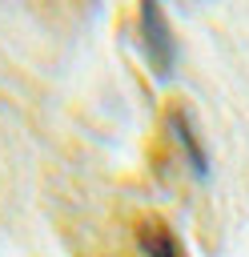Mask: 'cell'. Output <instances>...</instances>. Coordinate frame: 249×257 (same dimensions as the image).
<instances>
[{
    "mask_svg": "<svg viewBox=\"0 0 249 257\" xmlns=\"http://www.w3.org/2000/svg\"><path fill=\"white\" fill-rule=\"evenodd\" d=\"M137 28H141V52H145V64L153 68V76H173V64H177V40H173V28H169V16L161 4H141L137 12Z\"/></svg>",
    "mask_w": 249,
    "mask_h": 257,
    "instance_id": "cell-1",
    "label": "cell"
},
{
    "mask_svg": "<svg viewBox=\"0 0 249 257\" xmlns=\"http://www.w3.org/2000/svg\"><path fill=\"white\" fill-rule=\"evenodd\" d=\"M169 128H173V141H177V149L185 153L189 169H193L197 177H205V173H209V157H205V149H201V137H197L193 120H189L181 108H173V112H169Z\"/></svg>",
    "mask_w": 249,
    "mask_h": 257,
    "instance_id": "cell-2",
    "label": "cell"
},
{
    "mask_svg": "<svg viewBox=\"0 0 249 257\" xmlns=\"http://www.w3.org/2000/svg\"><path fill=\"white\" fill-rule=\"evenodd\" d=\"M137 241H141L145 257H185L181 241H177V237H173V229H169V225H161V221H145V225H141V233H137Z\"/></svg>",
    "mask_w": 249,
    "mask_h": 257,
    "instance_id": "cell-3",
    "label": "cell"
}]
</instances>
